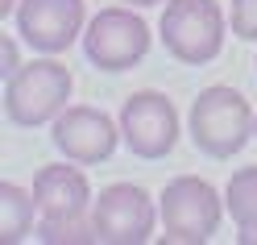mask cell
I'll return each mask as SVG.
<instances>
[{
	"label": "cell",
	"instance_id": "cell-1",
	"mask_svg": "<svg viewBox=\"0 0 257 245\" xmlns=\"http://www.w3.org/2000/svg\"><path fill=\"white\" fill-rule=\"evenodd\" d=\"M187 133L195 141V150H203L207 158H232L249 145V137H257V112L236 88L212 84L191 104Z\"/></svg>",
	"mask_w": 257,
	"mask_h": 245
},
{
	"label": "cell",
	"instance_id": "cell-2",
	"mask_svg": "<svg viewBox=\"0 0 257 245\" xmlns=\"http://www.w3.org/2000/svg\"><path fill=\"white\" fill-rule=\"evenodd\" d=\"M158 212H162V241L166 245H203L220 233V220L228 212V204H224V195L207 179L179 175L162 187Z\"/></svg>",
	"mask_w": 257,
	"mask_h": 245
},
{
	"label": "cell",
	"instance_id": "cell-3",
	"mask_svg": "<svg viewBox=\"0 0 257 245\" xmlns=\"http://www.w3.org/2000/svg\"><path fill=\"white\" fill-rule=\"evenodd\" d=\"M224 34H228V13L220 9V0H166L162 21H158V38L166 54L187 67H203L220 58Z\"/></svg>",
	"mask_w": 257,
	"mask_h": 245
},
{
	"label": "cell",
	"instance_id": "cell-4",
	"mask_svg": "<svg viewBox=\"0 0 257 245\" xmlns=\"http://www.w3.org/2000/svg\"><path fill=\"white\" fill-rule=\"evenodd\" d=\"M71 92H75V75L58 62V54L34 58L5 79V117L25 129L46 125L67 108Z\"/></svg>",
	"mask_w": 257,
	"mask_h": 245
},
{
	"label": "cell",
	"instance_id": "cell-5",
	"mask_svg": "<svg viewBox=\"0 0 257 245\" xmlns=\"http://www.w3.org/2000/svg\"><path fill=\"white\" fill-rule=\"evenodd\" d=\"M95 241L100 245H146L154 228L162 224V212L137 183H112L91 200Z\"/></svg>",
	"mask_w": 257,
	"mask_h": 245
},
{
	"label": "cell",
	"instance_id": "cell-6",
	"mask_svg": "<svg viewBox=\"0 0 257 245\" xmlns=\"http://www.w3.org/2000/svg\"><path fill=\"white\" fill-rule=\"evenodd\" d=\"M83 50L100 71H128L150 54V25L133 13V5L100 9L83 29Z\"/></svg>",
	"mask_w": 257,
	"mask_h": 245
},
{
	"label": "cell",
	"instance_id": "cell-7",
	"mask_svg": "<svg viewBox=\"0 0 257 245\" xmlns=\"http://www.w3.org/2000/svg\"><path fill=\"white\" fill-rule=\"evenodd\" d=\"M54 125V145L67 162H79V167H100V162L112 158L116 141L124 137L120 125L108 117V112L91 108V104H67L50 121Z\"/></svg>",
	"mask_w": 257,
	"mask_h": 245
},
{
	"label": "cell",
	"instance_id": "cell-8",
	"mask_svg": "<svg viewBox=\"0 0 257 245\" xmlns=\"http://www.w3.org/2000/svg\"><path fill=\"white\" fill-rule=\"evenodd\" d=\"M13 21H17V34L29 50L62 54V50H71L75 38H83L87 5L83 0H21Z\"/></svg>",
	"mask_w": 257,
	"mask_h": 245
},
{
	"label": "cell",
	"instance_id": "cell-9",
	"mask_svg": "<svg viewBox=\"0 0 257 245\" xmlns=\"http://www.w3.org/2000/svg\"><path fill=\"white\" fill-rule=\"evenodd\" d=\"M120 133L137 158H166L179 141V112L162 92H133L120 104Z\"/></svg>",
	"mask_w": 257,
	"mask_h": 245
},
{
	"label": "cell",
	"instance_id": "cell-10",
	"mask_svg": "<svg viewBox=\"0 0 257 245\" xmlns=\"http://www.w3.org/2000/svg\"><path fill=\"white\" fill-rule=\"evenodd\" d=\"M34 195L42 216H71V212H91V183L79 171V162H50L34 175Z\"/></svg>",
	"mask_w": 257,
	"mask_h": 245
},
{
	"label": "cell",
	"instance_id": "cell-11",
	"mask_svg": "<svg viewBox=\"0 0 257 245\" xmlns=\"http://www.w3.org/2000/svg\"><path fill=\"white\" fill-rule=\"evenodd\" d=\"M38 220L42 208L34 191H25L21 183H0V241L5 245L25 241L29 233H38Z\"/></svg>",
	"mask_w": 257,
	"mask_h": 245
},
{
	"label": "cell",
	"instance_id": "cell-12",
	"mask_svg": "<svg viewBox=\"0 0 257 245\" xmlns=\"http://www.w3.org/2000/svg\"><path fill=\"white\" fill-rule=\"evenodd\" d=\"M224 204H228V216L236 224V233L257 224V167L232 171L228 187H224Z\"/></svg>",
	"mask_w": 257,
	"mask_h": 245
},
{
	"label": "cell",
	"instance_id": "cell-13",
	"mask_svg": "<svg viewBox=\"0 0 257 245\" xmlns=\"http://www.w3.org/2000/svg\"><path fill=\"white\" fill-rule=\"evenodd\" d=\"M38 241H46V245H100V241H95V220H91V212L42 216V220H38Z\"/></svg>",
	"mask_w": 257,
	"mask_h": 245
},
{
	"label": "cell",
	"instance_id": "cell-14",
	"mask_svg": "<svg viewBox=\"0 0 257 245\" xmlns=\"http://www.w3.org/2000/svg\"><path fill=\"white\" fill-rule=\"evenodd\" d=\"M228 29L240 42H257V0H232L228 5Z\"/></svg>",
	"mask_w": 257,
	"mask_h": 245
},
{
	"label": "cell",
	"instance_id": "cell-15",
	"mask_svg": "<svg viewBox=\"0 0 257 245\" xmlns=\"http://www.w3.org/2000/svg\"><path fill=\"white\" fill-rule=\"evenodd\" d=\"M0 62H5V67H0V75H13V71H21V58H17V42L13 38H0Z\"/></svg>",
	"mask_w": 257,
	"mask_h": 245
},
{
	"label": "cell",
	"instance_id": "cell-16",
	"mask_svg": "<svg viewBox=\"0 0 257 245\" xmlns=\"http://www.w3.org/2000/svg\"><path fill=\"white\" fill-rule=\"evenodd\" d=\"M236 241H240V245H257V224L245 228V233H236Z\"/></svg>",
	"mask_w": 257,
	"mask_h": 245
},
{
	"label": "cell",
	"instance_id": "cell-17",
	"mask_svg": "<svg viewBox=\"0 0 257 245\" xmlns=\"http://www.w3.org/2000/svg\"><path fill=\"white\" fill-rule=\"evenodd\" d=\"M17 5H21V0H0V17H13V13H17Z\"/></svg>",
	"mask_w": 257,
	"mask_h": 245
},
{
	"label": "cell",
	"instance_id": "cell-18",
	"mask_svg": "<svg viewBox=\"0 0 257 245\" xmlns=\"http://www.w3.org/2000/svg\"><path fill=\"white\" fill-rule=\"evenodd\" d=\"M124 5H133V9H150V5H162V0H124Z\"/></svg>",
	"mask_w": 257,
	"mask_h": 245
}]
</instances>
